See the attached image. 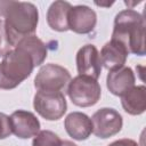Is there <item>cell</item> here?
Instances as JSON below:
<instances>
[{"mask_svg": "<svg viewBox=\"0 0 146 146\" xmlns=\"http://www.w3.org/2000/svg\"><path fill=\"white\" fill-rule=\"evenodd\" d=\"M128 55V51L121 43L111 40L103 46L99 54V58L102 66H104L110 72L123 67Z\"/></svg>", "mask_w": 146, "mask_h": 146, "instance_id": "obj_11", "label": "cell"}, {"mask_svg": "<svg viewBox=\"0 0 146 146\" xmlns=\"http://www.w3.org/2000/svg\"><path fill=\"white\" fill-rule=\"evenodd\" d=\"M17 44L23 46L25 49H27L31 52V55L33 56V58L35 60V65L36 66L41 65L44 62V59L47 58L48 50H47L46 43L34 34L22 39Z\"/></svg>", "mask_w": 146, "mask_h": 146, "instance_id": "obj_16", "label": "cell"}, {"mask_svg": "<svg viewBox=\"0 0 146 146\" xmlns=\"http://www.w3.org/2000/svg\"><path fill=\"white\" fill-rule=\"evenodd\" d=\"M71 73L57 64L43 65L34 78V87L38 91H60L68 86Z\"/></svg>", "mask_w": 146, "mask_h": 146, "instance_id": "obj_5", "label": "cell"}, {"mask_svg": "<svg viewBox=\"0 0 146 146\" xmlns=\"http://www.w3.org/2000/svg\"><path fill=\"white\" fill-rule=\"evenodd\" d=\"M72 5L67 1H55L50 5L47 11V23L49 27L57 32H65L68 30V13Z\"/></svg>", "mask_w": 146, "mask_h": 146, "instance_id": "obj_15", "label": "cell"}, {"mask_svg": "<svg viewBox=\"0 0 146 146\" xmlns=\"http://www.w3.org/2000/svg\"><path fill=\"white\" fill-rule=\"evenodd\" d=\"M97 6H105V7H110L111 5H113V2H110V3H100V2H95Z\"/></svg>", "mask_w": 146, "mask_h": 146, "instance_id": "obj_22", "label": "cell"}, {"mask_svg": "<svg viewBox=\"0 0 146 146\" xmlns=\"http://www.w3.org/2000/svg\"><path fill=\"white\" fill-rule=\"evenodd\" d=\"M123 110L130 115H140L146 110V88L145 86H133L121 96Z\"/></svg>", "mask_w": 146, "mask_h": 146, "instance_id": "obj_14", "label": "cell"}, {"mask_svg": "<svg viewBox=\"0 0 146 146\" xmlns=\"http://www.w3.org/2000/svg\"><path fill=\"white\" fill-rule=\"evenodd\" d=\"M68 30L79 33L88 34L94 31L97 23V15L94 9L84 5L73 6L68 13Z\"/></svg>", "mask_w": 146, "mask_h": 146, "instance_id": "obj_10", "label": "cell"}, {"mask_svg": "<svg viewBox=\"0 0 146 146\" xmlns=\"http://www.w3.org/2000/svg\"><path fill=\"white\" fill-rule=\"evenodd\" d=\"M0 17H3V25L7 40L14 48L22 39L33 35L39 22V13L35 5L23 1L1 0Z\"/></svg>", "mask_w": 146, "mask_h": 146, "instance_id": "obj_1", "label": "cell"}, {"mask_svg": "<svg viewBox=\"0 0 146 146\" xmlns=\"http://www.w3.org/2000/svg\"><path fill=\"white\" fill-rule=\"evenodd\" d=\"M11 49V46L9 44L8 40H7V35H6V31H5V25H3V21L0 18V56H5L6 52H8Z\"/></svg>", "mask_w": 146, "mask_h": 146, "instance_id": "obj_19", "label": "cell"}, {"mask_svg": "<svg viewBox=\"0 0 146 146\" xmlns=\"http://www.w3.org/2000/svg\"><path fill=\"white\" fill-rule=\"evenodd\" d=\"M11 133L21 139L35 137L40 131V122L38 117L29 111L17 110L9 116Z\"/></svg>", "mask_w": 146, "mask_h": 146, "instance_id": "obj_8", "label": "cell"}, {"mask_svg": "<svg viewBox=\"0 0 146 146\" xmlns=\"http://www.w3.org/2000/svg\"><path fill=\"white\" fill-rule=\"evenodd\" d=\"M62 146H78V145L74 144L73 141H70V140H63L62 141Z\"/></svg>", "mask_w": 146, "mask_h": 146, "instance_id": "obj_21", "label": "cell"}, {"mask_svg": "<svg viewBox=\"0 0 146 146\" xmlns=\"http://www.w3.org/2000/svg\"><path fill=\"white\" fill-rule=\"evenodd\" d=\"M33 107L39 115L48 121L59 120L67 110L65 96L60 91H36Z\"/></svg>", "mask_w": 146, "mask_h": 146, "instance_id": "obj_6", "label": "cell"}, {"mask_svg": "<svg viewBox=\"0 0 146 146\" xmlns=\"http://www.w3.org/2000/svg\"><path fill=\"white\" fill-rule=\"evenodd\" d=\"M135 74L128 66H123L115 71H110L106 78V86L111 94L122 96L125 91L135 86Z\"/></svg>", "mask_w": 146, "mask_h": 146, "instance_id": "obj_13", "label": "cell"}, {"mask_svg": "<svg viewBox=\"0 0 146 146\" xmlns=\"http://www.w3.org/2000/svg\"><path fill=\"white\" fill-rule=\"evenodd\" d=\"M35 60L31 52L21 44L5 54L0 63V89L10 90L27 79L33 68Z\"/></svg>", "mask_w": 146, "mask_h": 146, "instance_id": "obj_3", "label": "cell"}, {"mask_svg": "<svg viewBox=\"0 0 146 146\" xmlns=\"http://www.w3.org/2000/svg\"><path fill=\"white\" fill-rule=\"evenodd\" d=\"M11 135L9 116L0 112V139H5Z\"/></svg>", "mask_w": 146, "mask_h": 146, "instance_id": "obj_18", "label": "cell"}, {"mask_svg": "<svg viewBox=\"0 0 146 146\" xmlns=\"http://www.w3.org/2000/svg\"><path fill=\"white\" fill-rule=\"evenodd\" d=\"M62 139L50 130H42L34 137L32 146H62Z\"/></svg>", "mask_w": 146, "mask_h": 146, "instance_id": "obj_17", "label": "cell"}, {"mask_svg": "<svg viewBox=\"0 0 146 146\" xmlns=\"http://www.w3.org/2000/svg\"><path fill=\"white\" fill-rule=\"evenodd\" d=\"M121 43L128 54L145 55V19L133 9L120 11L114 19L112 39Z\"/></svg>", "mask_w": 146, "mask_h": 146, "instance_id": "obj_2", "label": "cell"}, {"mask_svg": "<svg viewBox=\"0 0 146 146\" xmlns=\"http://www.w3.org/2000/svg\"><path fill=\"white\" fill-rule=\"evenodd\" d=\"M76 68L79 75L97 80L102 73L99 52L94 44L81 47L76 54Z\"/></svg>", "mask_w": 146, "mask_h": 146, "instance_id": "obj_9", "label": "cell"}, {"mask_svg": "<svg viewBox=\"0 0 146 146\" xmlns=\"http://www.w3.org/2000/svg\"><path fill=\"white\" fill-rule=\"evenodd\" d=\"M91 123L92 133L98 138L106 139L121 131L123 120L121 114L114 108L103 107L94 113Z\"/></svg>", "mask_w": 146, "mask_h": 146, "instance_id": "obj_7", "label": "cell"}, {"mask_svg": "<svg viewBox=\"0 0 146 146\" xmlns=\"http://www.w3.org/2000/svg\"><path fill=\"white\" fill-rule=\"evenodd\" d=\"M64 127L68 136L75 140H86L92 133L91 119L82 112L70 113L65 117Z\"/></svg>", "mask_w": 146, "mask_h": 146, "instance_id": "obj_12", "label": "cell"}, {"mask_svg": "<svg viewBox=\"0 0 146 146\" xmlns=\"http://www.w3.org/2000/svg\"><path fill=\"white\" fill-rule=\"evenodd\" d=\"M108 146H139V145L132 139L123 138V139H119V140H115V141L111 143Z\"/></svg>", "mask_w": 146, "mask_h": 146, "instance_id": "obj_20", "label": "cell"}, {"mask_svg": "<svg viewBox=\"0 0 146 146\" xmlns=\"http://www.w3.org/2000/svg\"><path fill=\"white\" fill-rule=\"evenodd\" d=\"M67 95L74 105L79 107H89L98 103L102 89L97 80L78 75L68 82Z\"/></svg>", "mask_w": 146, "mask_h": 146, "instance_id": "obj_4", "label": "cell"}]
</instances>
